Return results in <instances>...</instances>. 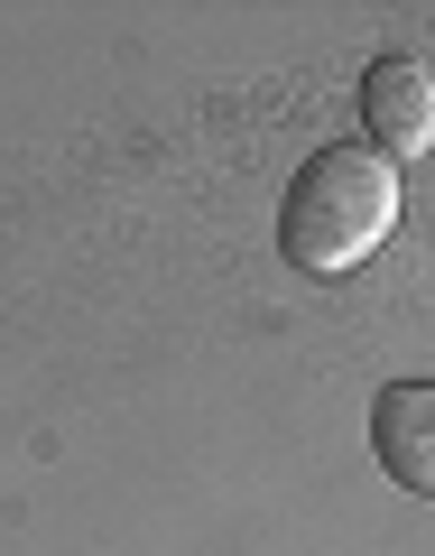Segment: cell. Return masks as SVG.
I'll list each match as a JSON object with an SVG mask.
<instances>
[{
  "label": "cell",
  "mask_w": 435,
  "mask_h": 556,
  "mask_svg": "<svg viewBox=\"0 0 435 556\" xmlns=\"http://www.w3.org/2000/svg\"><path fill=\"white\" fill-rule=\"evenodd\" d=\"M398 232V167L371 139H334L297 167L287 204H278V251L316 278H343Z\"/></svg>",
  "instance_id": "cell-1"
},
{
  "label": "cell",
  "mask_w": 435,
  "mask_h": 556,
  "mask_svg": "<svg viewBox=\"0 0 435 556\" xmlns=\"http://www.w3.org/2000/svg\"><path fill=\"white\" fill-rule=\"evenodd\" d=\"M361 121H371L380 159L435 149V65L426 56H380L371 75H361Z\"/></svg>",
  "instance_id": "cell-2"
},
{
  "label": "cell",
  "mask_w": 435,
  "mask_h": 556,
  "mask_svg": "<svg viewBox=\"0 0 435 556\" xmlns=\"http://www.w3.org/2000/svg\"><path fill=\"white\" fill-rule=\"evenodd\" d=\"M371 455L398 492L435 501V380H389L371 399Z\"/></svg>",
  "instance_id": "cell-3"
}]
</instances>
